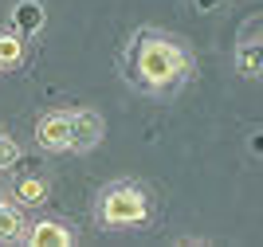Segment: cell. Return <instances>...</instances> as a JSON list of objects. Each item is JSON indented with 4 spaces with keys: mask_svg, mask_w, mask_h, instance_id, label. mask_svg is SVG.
<instances>
[{
    "mask_svg": "<svg viewBox=\"0 0 263 247\" xmlns=\"http://www.w3.org/2000/svg\"><path fill=\"white\" fill-rule=\"evenodd\" d=\"M24 236V212L20 204H12L8 196H0V239H20Z\"/></svg>",
    "mask_w": 263,
    "mask_h": 247,
    "instance_id": "cell-8",
    "label": "cell"
},
{
    "mask_svg": "<svg viewBox=\"0 0 263 247\" xmlns=\"http://www.w3.org/2000/svg\"><path fill=\"white\" fill-rule=\"evenodd\" d=\"M16 161H20V145H16V141H12L4 129H0V173L12 169Z\"/></svg>",
    "mask_w": 263,
    "mask_h": 247,
    "instance_id": "cell-11",
    "label": "cell"
},
{
    "mask_svg": "<svg viewBox=\"0 0 263 247\" xmlns=\"http://www.w3.org/2000/svg\"><path fill=\"white\" fill-rule=\"evenodd\" d=\"M24 227H28V224H24ZM20 239L28 247H71V243H75V236H71V227H67L63 220H40V224H32Z\"/></svg>",
    "mask_w": 263,
    "mask_h": 247,
    "instance_id": "cell-5",
    "label": "cell"
},
{
    "mask_svg": "<svg viewBox=\"0 0 263 247\" xmlns=\"http://www.w3.org/2000/svg\"><path fill=\"white\" fill-rule=\"evenodd\" d=\"M0 71H4V67H0Z\"/></svg>",
    "mask_w": 263,
    "mask_h": 247,
    "instance_id": "cell-12",
    "label": "cell"
},
{
    "mask_svg": "<svg viewBox=\"0 0 263 247\" xmlns=\"http://www.w3.org/2000/svg\"><path fill=\"white\" fill-rule=\"evenodd\" d=\"M134 71L145 86H173L177 79L189 71V55L177 47L173 40H161V35H142L138 47H134Z\"/></svg>",
    "mask_w": 263,
    "mask_h": 247,
    "instance_id": "cell-1",
    "label": "cell"
},
{
    "mask_svg": "<svg viewBox=\"0 0 263 247\" xmlns=\"http://www.w3.org/2000/svg\"><path fill=\"white\" fill-rule=\"evenodd\" d=\"M35 141H40V149H47V153H67L71 149V114H63V110L44 114L40 126H35Z\"/></svg>",
    "mask_w": 263,
    "mask_h": 247,
    "instance_id": "cell-3",
    "label": "cell"
},
{
    "mask_svg": "<svg viewBox=\"0 0 263 247\" xmlns=\"http://www.w3.org/2000/svg\"><path fill=\"white\" fill-rule=\"evenodd\" d=\"M44 24H47V12L40 0H20L16 8H12V32H20L24 40L35 32H44Z\"/></svg>",
    "mask_w": 263,
    "mask_h": 247,
    "instance_id": "cell-6",
    "label": "cell"
},
{
    "mask_svg": "<svg viewBox=\"0 0 263 247\" xmlns=\"http://www.w3.org/2000/svg\"><path fill=\"white\" fill-rule=\"evenodd\" d=\"M99 220L102 227H138L149 220V196L138 188V184H110L99 200Z\"/></svg>",
    "mask_w": 263,
    "mask_h": 247,
    "instance_id": "cell-2",
    "label": "cell"
},
{
    "mask_svg": "<svg viewBox=\"0 0 263 247\" xmlns=\"http://www.w3.org/2000/svg\"><path fill=\"white\" fill-rule=\"evenodd\" d=\"M20 63H24V35L0 32V67H20Z\"/></svg>",
    "mask_w": 263,
    "mask_h": 247,
    "instance_id": "cell-10",
    "label": "cell"
},
{
    "mask_svg": "<svg viewBox=\"0 0 263 247\" xmlns=\"http://www.w3.org/2000/svg\"><path fill=\"white\" fill-rule=\"evenodd\" d=\"M99 141H102V118L95 110H75L71 114V149L90 153Z\"/></svg>",
    "mask_w": 263,
    "mask_h": 247,
    "instance_id": "cell-4",
    "label": "cell"
},
{
    "mask_svg": "<svg viewBox=\"0 0 263 247\" xmlns=\"http://www.w3.org/2000/svg\"><path fill=\"white\" fill-rule=\"evenodd\" d=\"M236 71H240L243 79H259L263 75V47H259V40H243L240 47H236Z\"/></svg>",
    "mask_w": 263,
    "mask_h": 247,
    "instance_id": "cell-7",
    "label": "cell"
},
{
    "mask_svg": "<svg viewBox=\"0 0 263 247\" xmlns=\"http://www.w3.org/2000/svg\"><path fill=\"white\" fill-rule=\"evenodd\" d=\"M16 204H20V208L47 204V181H44V177H24V181L16 184Z\"/></svg>",
    "mask_w": 263,
    "mask_h": 247,
    "instance_id": "cell-9",
    "label": "cell"
}]
</instances>
